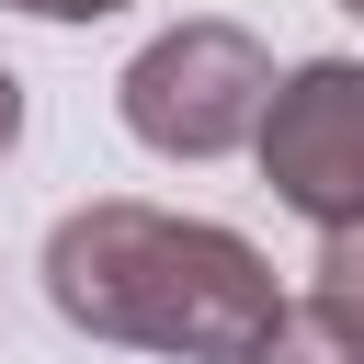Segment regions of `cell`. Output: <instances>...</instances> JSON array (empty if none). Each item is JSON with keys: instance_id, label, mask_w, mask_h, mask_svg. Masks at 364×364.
Here are the masks:
<instances>
[{"instance_id": "6da1fadb", "label": "cell", "mask_w": 364, "mask_h": 364, "mask_svg": "<svg viewBox=\"0 0 364 364\" xmlns=\"http://www.w3.org/2000/svg\"><path fill=\"white\" fill-rule=\"evenodd\" d=\"M46 307L68 330H91V341H125V353L239 364L273 330L284 284H273V262L239 228L102 193V205H68L46 228Z\"/></svg>"}, {"instance_id": "7a4b0ae2", "label": "cell", "mask_w": 364, "mask_h": 364, "mask_svg": "<svg viewBox=\"0 0 364 364\" xmlns=\"http://www.w3.org/2000/svg\"><path fill=\"white\" fill-rule=\"evenodd\" d=\"M262 102H273V46L250 23H171L114 80L125 136L159 148V159H228V148H250Z\"/></svg>"}, {"instance_id": "3957f363", "label": "cell", "mask_w": 364, "mask_h": 364, "mask_svg": "<svg viewBox=\"0 0 364 364\" xmlns=\"http://www.w3.org/2000/svg\"><path fill=\"white\" fill-rule=\"evenodd\" d=\"M250 148H262V182H273L284 216H307L318 239L353 228L364 216V57L284 68L273 102H262V125H250Z\"/></svg>"}, {"instance_id": "277c9868", "label": "cell", "mask_w": 364, "mask_h": 364, "mask_svg": "<svg viewBox=\"0 0 364 364\" xmlns=\"http://www.w3.org/2000/svg\"><path fill=\"white\" fill-rule=\"evenodd\" d=\"M239 364H364V330H353L341 307H318V296H284L273 330H262Z\"/></svg>"}, {"instance_id": "5b68a950", "label": "cell", "mask_w": 364, "mask_h": 364, "mask_svg": "<svg viewBox=\"0 0 364 364\" xmlns=\"http://www.w3.org/2000/svg\"><path fill=\"white\" fill-rule=\"evenodd\" d=\"M307 296H318V307H341V318L364 330V216L318 239V262H307Z\"/></svg>"}, {"instance_id": "8992f818", "label": "cell", "mask_w": 364, "mask_h": 364, "mask_svg": "<svg viewBox=\"0 0 364 364\" xmlns=\"http://www.w3.org/2000/svg\"><path fill=\"white\" fill-rule=\"evenodd\" d=\"M11 11H34V23H102V11H136V0H11Z\"/></svg>"}, {"instance_id": "52a82bcc", "label": "cell", "mask_w": 364, "mask_h": 364, "mask_svg": "<svg viewBox=\"0 0 364 364\" xmlns=\"http://www.w3.org/2000/svg\"><path fill=\"white\" fill-rule=\"evenodd\" d=\"M11 136H23V80L0 68V159H11Z\"/></svg>"}, {"instance_id": "ba28073f", "label": "cell", "mask_w": 364, "mask_h": 364, "mask_svg": "<svg viewBox=\"0 0 364 364\" xmlns=\"http://www.w3.org/2000/svg\"><path fill=\"white\" fill-rule=\"evenodd\" d=\"M341 11H353V23H364V0H341Z\"/></svg>"}]
</instances>
